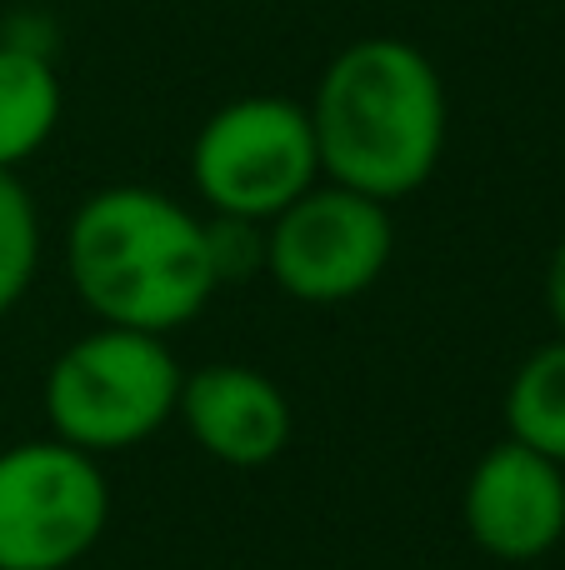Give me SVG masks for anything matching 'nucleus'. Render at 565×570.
<instances>
[{"label":"nucleus","mask_w":565,"mask_h":570,"mask_svg":"<svg viewBox=\"0 0 565 570\" xmlns=\"http://www.w3.org/2000/svg\"><path fill=\"white\" fill-rule=\"evenodd\" d=\"M320 176L370 200L416 196L446 156L450 100L426 50L400 36L350 40L310 96Z\"/></svg>","instance_id":"f257e3e1"},{"label":"nucleus","mask_w":565,"mask_h":570,"mask_svg":"<svg viewBox=\"0 0 565 570\" xmlns=\"http://www.w3.org/2000/svg\"><path fill=\"white\" fill-rule=\"evenodd\" d=\"M66 276L100 325L166 335L190 325L220 291L206 220L150 186H106L66 226Z\"/></svg>","instance_id":"f03ea898"},{"label":"nucleus","mask_w":565,"mask_h":570,"mask_svg":"<svg viewBox=\"0 0 565 570\" xmlns=\"http://www.w3.org/2000/svg\"><path fill=\"white\" fill-rule=\"evenodd\" d=\"M180 361L166 335L100 325L56 355L46 375V415L60 441L80 451H126L176 415Z\"/></svg>","instance_id":"7ed1b4c3"},{"label":"nucleus","mask_w":565,"mask_h":570,"mask_svg":"<svg viewBox=\"0 0 565 570\" xmlns=\"http://www.w3.org/2000/svg\"><path fill=\"white\" fill-rule=\"evenodd\" d=\"M320 180L310 110L286 96L226 100L190 146V186L216 216L276 220Z\"/></svg>","instance_id":"20e7f679"},{"label":"nucleus","mask_w":565,"mask_h":570,"mask_svg":"<svg viewBox=\"0 0 565 570\" xmlns=\"http://www.w3.org/2000/svg\"><path fill=\"white\" fill-rule=\"evenodd\" d=\"M110 521V485L96 455L60 441L0 451V570H70Z\"/></svg>","instance_id":"39448f33"},{"label":"nucleus","mask_w":565,"mask_h":570,"mask_svg":"<svg viewBox=\"0 0 565 570\" xmlns=\"http://www.w3.org/2000/svg\"><path fill=\"white\" fill-rule=\"evenodd\" d=\"M396 226L386 200L336 180H316L276 220H266V276L306 305H340L366 295L390 266Z\"/></svg>","instance_id":"423d86ee"},{"label":"nucleus","mask_w":565,"mask_h":570,"mask_svg":"<svg viewBox=\"0 0 565 570\" xmlns=\"http://www.w3.org/2000/svg\"><path fill=\"white\" fill-rule=\"evenodd\" d=\"M460 515L486 556L541 561L565 535V465L506 435L470 465Z\"/></svg>","instance_id":"0eeeda50"},{"label":"nucleus","mask_w":565,"mask_h":570,"mask_svg":"<svg viewBox=\"0 0 565 570\" xmlns=\"http://www.w3.org/2000/svg\"><path fill=\"white\" fill-rule=\"evenodd\" d=\"M176 421L210 461L236 465V471H260L280 461L296 431L286 391L266 371L236 361H216L180 375Z\"/></svg>","instance_id":"6e6552de"},{"label":"nucleus","mask_w":565,"mask_h":570,"mask_svg":"<svg viewBox=\"0 0 565 570\" xmlns=\"http://www.w3.org/2000/svg\"><path fill=\"white\" fill-rule=\"evenodd\" d=\"M60 80L46 50L0 40V170H20L60 126Z\"/></svg>","instance_id":"1a4fd4ad"},{"label":"nucleus","mask_w":565,"mask_h":570,"mask_svg":"<svg viewBox=\"0 0 565 570\" xmlns=\"http://www.w3.org/2000/svg\"><path fill=\"white\" fill-rule=\"evenodd\" d=\"M506 431L511 441L565 465V335L521 361L506 385Z\"/></svg>","instance_id":"9d476101"},{"label":"nucleus","mask_w":565,"mask_h":570,"mask_svg":"<svg viewBox=\"0 0 565 570\" xmlns=\"http://www.w3.org/2000/svg\"><path fill=\"white\" fill-rule=\"evenodd\" d=\"M40 266V216L16 170H0V315L20 305Z\"/></svg>","instance_id":"9b49d317"},{"label":"nucleus","mask_w":565,"mask_h":570,"mask_svg":"<svg viewBox=\"0 0 565 570\" xmlns=\"http://www.w3.org/2000/svg\"><path fill=\"white\" fill-rule=\"evenodd\" d=\"M206 256L216 285H236L250 276H266V220L216 216L206 220Z\"/></svg>","instance_id":"f8f14e48"},{"label":"nucleus","mask_w":565,"mask_h":570,"mask_svg":"<svg viewBox=\"0 0 565 570\" xmlns=\"http://www.w3.org/2000/svg\"><path fill=\"white\" fill-rule=\"evenodd\" d=\"M546 311L556 321V331L565 335V236L561 246L551 250V266H546Z\"/></svg>","instance_id":"ddd939ff"}]
</instances>
